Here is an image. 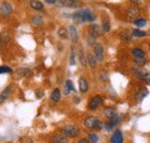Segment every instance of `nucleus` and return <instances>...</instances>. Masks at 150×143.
Here are the masks:
<instances>
[{
  "label": "nucleus",
  "mask_w": 150,
  "mask_h": 143,
  "mask_svg": "<svg viewBox=\"0 0 150 143\" xmlns=\"http://www.w3.org/2000/svg\"><path fill=\"white\" fill-rule=\"evenodd\" d=\"M84 126L88 128V130H100L103 128V123L101 121L100 119H98L96 117L89 116L84 120Z\"/></svg>",
  "instance_id": "f257e3e1"
},
{
  "label": "nucleus",
  "mask_w": 150,
  "mask_h": 143,
  "mask_svg": "<svg viewBox=\"0 0 150 143\" xmlns=\"http://www.w3.org/2000/svg\"><path fill=\"white\" fill-rule=\"evenodd\" d=\"M80 133V130L76 125H65L61 128V134L65 137H76Z\"/></svg>",
  "instance_id": "f03ea898"
},
{
  "label": "nucleus",
  "mask_w": 150,
  "mask_h": 143,
  "mask_svg": "<svg viewBox=\"0 0 150 143\" xmlns=\"http://www.w3.org/2000/svg\"><path fill=\"white\" fill-rule=\"evenodd\" d=\"M102 103H103V97H102V96H100V95L93 96V97L89 100V102H88V109L92 110V111H94V110H96Z\"/></svg>",
  "instance_id": "7ed1b4c3"
},
{
  "label": "nucleus",
  "mask_w": 150,
  "mask_h": 143,
  "mask_svg": "<svg viewBox=\"0 0 150 143\" xmlns=\"http://www.w3.org/2000/svg\"><path fill=\"white\" fill-rule=\"evenodd\" d=\"M94 56L100 62L104 60V48H103L102 44H100V42H96L94 45Z\"/></svg>",
  "instance_id": "20e7f679"
},
{
  "label": "nucleus",
  "mask_w": 150,
  "mask_h": 143,
  "mask_svg": "<svg viewBox=\"0 0 150 143\" xmlns=\"http://www.w3.org/2000/svg\"><path fill=\"white\" fill-rule=\"evenodd\" d=\"M57 4L62 7H69V8H77L81 6V2L78 0H59Z\"/></svg>",
  "instance_id": "39448f33"
},
{
  "label": "nucleus",
  "mask_w": 150,
  "mask_h": 143,
  "mask_svg": "<svg viewBox=\"0 0 150 143\" xmlns=\"http://www.w3.org/2000/svg\"><path fill=\"white\" fill-rule=\"evenodd\" d=\"M133 72H134V75L140 78L141 80H143V81H146L147 84H150V73L148 71H144V70H140V69H133Z\"/></svg>",
  "instance_id": "423d86ee"
},
{
  "label": "nucleus",
  "mask_w": 150,
  "mask_h": 143,
  "mask_svg": "<svg viewBox=\"0 0 150 143\" xmlns=\"http://www.w3.org/2000/svg\"><path fill=\"white\" fill-rule=\"evenodd\" d=\"M88 31H89V36L94 37V38H98V37H101L103 35V30L100 25L98 24H92L88 27Z\"/></svg>",
  "instance_id": "0eeeda50"
},
{
  "label": "nucleus",
  "mask_w": 150,
  "mask_h": 143,
  "mask_svg": "<svg viewBox=\"0 0 150 143\" xmlns=\"http://www.w3.org/2000/svg\"><path fill=\"white\" fill-rule=\"evenodd\" d=\"M139 15H140V8L137 7V6H133V7H131V8L127 11V17H128V20H131V21L138 20L137 17H138Z\"/></svg>",
  "instance_id": "6e6552de"
},
{
  "label": "nucleus",
  "mask_w": 150,
  "mask_h": 143,
  "mask_svg": "<svg viewBox=\"0 0 150 143\" xmlns=\"http://www.w3.org/2000/svg\"><path fill=\"white\" fill-rule=\"evenodd\" d=\"M110 141H111V143H123L124 142V135H123L122 130H116V132L112 134Z\"/></svg>",
  "instance_id": "1a4fd4ad"
},
{
  "label": "nucleus",
  "mask_w": 150,
  "mask_h": 143,
  "mask_svg": "<svg viewBox=\"0 0 150 143\" xmlns=\"http://www.w3.org/2000/svg\"><path fill=\"white\" fill-rule=\"evenodd\" d=\"M13 12V7L11 4H7V2H5V4H2L1 6H0V14L2 15V16H8V15H11Z\"/></svg>",
  "instance_id": "9d476101"
},
{
  "label": "nucleus",
  "mask_w": 150,
  "mask_h": 143,
  "mask_svg": "<svg viewBox=\"0 0 150 143\" xmlns=\"http://www.w3.org/2000/svg\"><path fill=\"white\" fill-rule=\"evenodd\" d=\"M81 14H83V17H84L85 22H93L96 18L91 9H81Z\"/></svg>",
  "instance_id": "9b49d317"
},
{
  "label": "nucleus",
  "mask_w": 150,
  "mask_h": 143,
  "mask_svg": "<svg viewBox=\"0 0 150 143\" xmlns=\"http://www.w3.org/2000/svg\"><path fill=\"white\" fill-rule=\"evenodd\" d=\"M52 142L53 143H69L68 137L63 136L62 134H55L52 137Z\"/></svg>",
  "instance_id": "f8f14e48"
},
{
  "label": "nucleus",
  "mask_w": 150,
  "mask_h": 143,
  "mask_svg": "<svg viewBox=\"0 0 150 143\" xmlns=\"http://www.w3.org/2000/svg\"><path fill=\"white\" fill-rule=\"evenodd\" d=\"M69 37L71 38V40L74 42H77L78 41V31L76 29L75 25H70L69 26Z\"/></svg>",
  "instance_id": "ddd939ff"
},
{
  "label": "nucleus",
  "mask_w": 150,
  "mask_h": 143,
  "mask_svg": "<svg viewBox=\"0 0 150 143\" xmlns=\"http://www.w3.org/2000/svg\"><path fill=\"white\" fill-rule=\"evenodd\" d=\"M11 92H12V86H8L5 91L0 94V104L4 103V102L7 100V97H8V96H9V94H11Z\"/></svg>",
  "instance_id": "4468645a"
},
{
  "label": "nucleus",
  "mask_w": 150,
  "mask_h": 143,
  "mask_svg": "<svg viewBox=\"0 0 150 143\" xmlns=\"http://www.w3.org/2000/svg\"><path fill=\"white\" fill-rule=\"evenodd\" d=\"M50 100L53 101V102H59L60 100H61V92L59 88H55L54 91L52 92V94H50Z\"/></svg>",
  "instance_id": "2eb2a0df"
},
{
  "label": "nucleus",
  "mask_w": 150,
  "mask_h": 143,
  "mask_svg": "<svg viewBox=\"0 0 150 143\" xmlns=\"http://www.w3.org/2000/svg\"><path fill=\"white\" fill-rule=\"evenodd\" d=\"M79 89L81 93H86L88 91V82L85 78L79 79Z\"/></svg>",
  "instance_id": "dca6fc26"
},
{
  "label": "nucleus",
  "mask_w": 150,
  "mask_h": 143,
  "mask_svg": "<svg viewBox=\"0 0 150 143\" xmlns=\"http://www.w3.org/2000/svg\"><path fill=\"white\" fill-rule=\"evenodd\" d=\"M131 54H132V56H133L134 58H137V57H141V56H146V54H144V52H143V49H142V48H140V47L133 48V49L131 51Z\"/></svg>",
  "instance_id": "f3484780"
},
{
  "label": "nucleus",
  "mask_w": 150,
  "mask_h": 143,
  "mask_svg": "<svg viewBox=\"0 0 150 143\" xmlns=\"http://www.w3.org/2000/svg\"><path fill=\"white\" fill-rule=\"evenodd\" d=\"M72 18H74V21H75L76 23H84L85 22L84 17H83V14H81V9L72 14Z\"/></svg>",
  "instance_id": "a211bd4d"
},
{
  "label": "nucleus",
  "mask_w": 150,
  "mask_h": 143,
  "mask_svg": "<svg viewBox=\"0 0 150 143\" xmlns=\"http://www.w3.org/2000/svg\"><path fill=\"white\" fill-rule=\"evenodd\" d=\"M30 6L36 11H44V5L40 1H37V0H31L30 1Z\"/></svg>",
  "instance_id": "6ab92c4d"
},
{
  "label": "nucleus",
  "mask_w": 150,
  "mask_h": 143,
  "mask_svg": "<svg viewBox=\"0 0 150 143\" xmlns=\"http://www.w3.org/2000/svg\"><path fill=\"white\" fill-rule=\"evenodd\" d=\"M96 63H98V60L94 55L92 54H88L87 55V64L91 66V68H95L96 66Z\"/></svg>",
  "instance_id": "aec40b11"
},
{
  "label": "nucleus",
  "mask_w": 150,
  "mask_h": 143,
  "mask_svg": "<svg viewBox=\"0 0 150 143\" xmlns=\"http://www.w3.org/2000/svg\"><path fill=\"white\" fill-rule=\"evenodd\" d=\"M32 25L33 26H41L42 25V23H44V20H42V17L41 16H39V15H36V16H33L32 17Z\"/></svg>",
  "instance_id": "412c9836"
},
{
  "label": "nucleus",
  "mask_w": 150,
  "mask_h": 143,
  "mask_svg": "<svg viewBox=\"0 0 150 143\" xmlns=\"http://www.w3.org/2000/svg\"><path fill=\"white\" fill-rule=\"evenodd\" d=\"M103 113H104V116L108 118H111L113 115H116L117 112H116V110L113 109V108H110V106H108V108H104V110H103Z\"/></svg>",
  "instance_id": "4be33fe9"
},
{
  "label": "nucleus",
  "mask_w": 150,
  "mask_h": 143,
  "mask_svg": "<svg viewBox=\"0 0 150 143\" xmlns=\"http://www.w3.org/2000/svg\"><path fill=\"white\" fill-rule=\"evenodd\" d=\"M147 95H148V89H146V88H141L137 92V99L139 101H142Z\"/></svg>",
  "instance_id": "5701e85b"
},
{
  "label": "nucleus",
  "mask_w": 150,
  "mask_h": 143,
  "mask_svg": "<svg viewBox=\"0 0 150 143\" xmlns=\"http://www.w3.org/2000/svg\"><path fill=\"white\" fill-rule=\"evenodd\" d=\"M120 120H122V117H120L118 113L113 115L111 118H109V123H110L112 126H117V125L120 123Z\"/></svg>",
  "instance_id": "b1692460"
},
{
  "label": "nucleus",
  "mask_w": 150,
  "mask_h": 143,
  "mask_svg": "<svg viewBox=\"0 0 150 143\" xmlns=\"http://www.w3.org/2000/svg\"><path fill=\"white\" fill-rule=\"evenodd\" d=\"M75 92V86H74V84H72V81L70 80V79H68L67 81H65V94L68 95L70 92Z\"/></svg>",
  "instance_id": "393cba45"
},
{
  "label": "nucleus",
  "mask_w": 150,
  "mask_h": 143,
  "mask_svg": "<svg viewBox=\"0 0 150 143\" xmlns=\"http://www.w3.org/2000/svg\"><path fill=\"white\" fill-rule=\"evenodd\" d=\"M134 62H135V64L138 65V66H143V65H146L147 63V56H141V57H137V58H134Z\"/></svg>",
  "instance_id": "a878e982"
},
{
  "label": "nucleus",
  "mask_w": 150,
  "mask_h": 143,
  "mask_svg": "<svg viewBox=\"0 0 150 143\" xmlns=\"http://www.w3.org/2000/svg\"><path fill=\"white\" fill-rule=\"evenodd\" d=\"M132 36H133V37H137V38H142V37H146V36H147V32L141 31V30H139V29H134V30L132 31Z\"/></svg>",
  "instance_id": "bb28decb"
},
{
  "label": "nucleus",
  "mask_w": 150,
  "mask_h": 143,
  "mask_svg": "<svg viewBox=\"0 0 150 143\" xmlns=\"http://www.w3.org/2000/svg\"><path fill=\"white\" fill-rule=\"evenodd\" d=\"M57 33H59V37H60L61 39H67V38L69 37V32H68V30H67V29H64V27L59 29Z\"/></svg>",
  "instance_id": "cd10ccee"
},
{
  "label": "nucleus",
  "mask_w": 150,
  "mask_h": 143,
  "mask_svg": "<svg viewBox=\"0 0 150 143\" xmlns=\"http://www.w3.org/2000/svg\"><path fill=\"white\" fill-rule=\"evenodd\" d=\"M132 32L129 33L128 31H124V32H122L120 33V39L123 40V41H129V40L132 39Z\"/></svg>",
  "instance_id": "c85d7f7f"
},
{
  "label": "nucleus",
  "mask_w": 150,
  "mask_h": 143,
  "mask_svg": "<svg viewBox=\"0 0 150 143\" xmlns=\"http://www.w3.org/2000/svg\"><path fill=\"white\" fill-rule=\"evenodd\" d=\"M102 30H103V32H108L109 30H110V22L109 21H107V20H103L102 21Z\"/></svg>",
  "instance_id": "c756f323"
},
{
  "label": "nucleus",
  "mask_w": 150,
  "mask_h": 143,
  "mask_svg": "<svg viewBox=\"0 0 150 143\" xmlns=\"http://www.w3.org/2000/svg\"><path fill=\"white\" fill-rule=\"evenodd\" d=\"M146 24H147V21L143 18H138L134 21V25H137L138 27H143V26H146Z\"/></svg>",
  "instance_id": "7c9ffc66"
},
{
  "label": "nucleus",
  "mask_w": 150,
  "mask_h": 143,
  "mask_svg": "<svg viewBox=\"0 0 150 143\" xmlns=\"http://www.w3.org/2000/svg\"><path fill=\"white\" fill-rule=\"evenodd\" d=\"M88 141H89V143H96L99 141V136H98L95 133H92V134H89V136H88Z\"/></svg>",
  "instance_id": "2f4dec72"
},
{
  "label": "nucleus",
  "mask_w": 150,
  "mask_h": 143,
  "mask_svg": "<svg viewBox=\"0 0 150 143\" xmlns=\"http://www.w3.org/2000/svg\"><path fill=\"white\" fill-rule=\"evenodd\" d=\"M13 70L9 66H0V75L1 73H12Z\"/></svg>",
  "instance_id": "473e14b6"
},
{
  "label": "nucleus",
  "mask_w": 150,
  "mask_h": 143,
  "mask_svg": "<svg viewBox=\"0 0 150 143\" xmlns=\"http://www.w3.org/2000/svg\"><path fill=\"white\" fill-rule=\"evenodd\" d=\"M76 64V53L74 49H71L70 52V65H75Z\"/></svg>",
  "instance_id": "72a5a7b5"
},
{
  "label": "nucleus",
  "mask_w": 150,
  "mask_h": 143,
  "mask_svg": "<svg viewBox=\"0 0 150 143\" xmlns=\"http://www.w3.org/2000/svg\"><path fill=\"white\" fill-rule=\"evenodd\" d=\"M18 72H20V75H22V76H29V75L31 73L30 69H26V68L20 69V70H18Z\"/></svg>",
  "instance_id": "f704fd0d"
},
{
  "label": "nucleus",
  "mask_w": 150,
  "mask_h": 143,
  "mask_svg": "<svg viewBox=\"0 0 150 143\" xmlns=\"http://www.w3.org/2000/svg\"><path fill=\"white\" fill-rule=\"evenodd\" d=\"M80 61H81V64L83 65H87V57L84 56L83 51H80Z\"/></svg>",
  "instance_id": "c9c22d12"
},
{
  "label": "nucleus",
  "mask_w": 150,
  "mask_h": 143,
  "mask_svg": "<svg viewBox=\"0 0 150 143\" xmlns=\"http://www.w3.org/2000/svg\"><path fill=\"white\" fill-rule=\"evenodd\" d=\"M87 42L89 45H94V44H96V38H94V37H92V36H88Z\"/></svg>",
  "instance_id": "e433bc0d"
},
{
  "label": "nucleus",
  "mask_w": 150,
  "mask_h": 143,
  "mask_svg": "<svg viewBox=\"0 0 150 143\" xmlns=\"http://www.w3.org/2000/svg\"><path fill=\"white\" fill-rule=\"evenodd\" d=\"M103 126H104V128H105L107 130H111L112 128H115V126H112V125H111L109 121H108V123H105Z\"/></svg>",
  "instance_id": "4c0bfd02"
},
{
  "label": "nucleus",
  "mask_w": 150,
  "mask_h": 143,
  "mask_svg": "<svg viewBox=\"0 0 150 143\" xmlns=\"http://www.w3.org/2000/svg\"><path fill=\"white\" fill-rule=\"evenodd\" d=\"M78 143H89V141H88L87 139H80V140L78 141Z\"/></svg>",
  "instance_id": "58836bf2"
},
{
  "label": "nucleus",
  "mask_w": 150,
  "mask_h": 143,
  "mask_svg": "<svg viewBox=\"0 0 150 143\" xmlns=\"http://www.w3.org/2000/svg\"><path fill=\"white\" fill-rule=\"evenodd\" d=\"M46 2H48V4H52V5H54V4H56V0H45Z\"/></svg>",
  "instance_id": "ea45409f"
},
{
  "label": "nucleus",
  "mask_w": 150,
  "mask_h": 143,
  "mask_svg": "<svg viewBox=\"0 0 150 143\" xmlns=\"http://www.w3.org/2000/svg\"><path fill=\"white\" fill-rule=\"evenodd\" d=\"M131 1H132V2H134V4H138V2H140L141 0H131Z\"/></svg>",
  "instance_id": "a19ab883"
},
{
  "label": "nucleus",
  "mask_w": 150,
  "mask_h": 143,
  "mask_svg": "<svg viewBox=\"0 0 150 143\" xmlns=\"http://www.w3.org/2000/svg\"><path fill=\"white\" fill-rule=\"evenodd\" d=\"M149 49H150V42H149Z\"/></svg>",
  "instance_id": "79ce46f5"
}]
</instances>
